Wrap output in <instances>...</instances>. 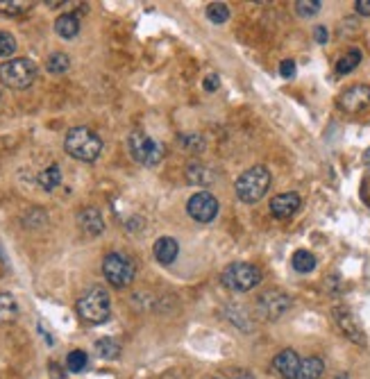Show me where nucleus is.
Masks as SVG:
<instances>
[{"label": "nucleus", "mask_w": 370, "mask_h": 379, "mask_svg": "<svg viewBox=\"0 0 370 379\" xmlns=\"http://www.w3.org/2000/svg\"><path fill=\"white\" fill-rule=\"evenodd\" d=\"M86 364H89V357H86V352H82V350H73V352L66 357V368L71 373H82Z\"/></svg>", "instance_id": "nucleus-25"}, {"label": "nucleus", "mask_w": 370, "mask_h": 379, "mask_svg": "<svg viewBox=\"0 0 370 379\" xmlns=\"http://www.w3.org/2000/svg\"><path fill=\"white\" fill-rule=\"evenodd\" d=\"M95 352H98L103 359H116L121 354V345L114 341V338H98V341H95Z\"/></svg>", "instance_id": "nucleus-23"}, {"label": "nucleus", "mask_w": 370, "mask_h": 379, "mask_svg": "<svg viewBox=\"0 0 370 379\" xmlns=\"http://www.w3.org/2000/svg\"><path fill=\"white\" fill-rule=\"evenodd\" d=\"M270 187V173L266 166H252L246 173H241V178L237 180V196L241 202H257L266 196V191Z\"/></svg>", "instance_id": "nucleus-3"}, {"label": "nucleus", "mask_w": 370, "mask_h": 379, "mask_svg": "<svg viewBox=\"0 0 370 379\" xmlns=\"http://www.w3.org/2000/svg\"><path fill=\"white\" fill-rule=\"evenodd\" d=\"M18 316V305L14 295L9 293H0V323H9Z\"/></svg>", "instance_id": "nucleus-20"}, {"label": "nucleus", "mask_w": 370, "mask_h": 379, "mask_svg": "<svg viewBox=\"0 0 370 379\" xmlns=\"http://www.w3.org/2000/svg\"><path fill=\"white\" fill-rule=\"evenodd\" d=\"M187 180L204 187V184H209V180H211V171L207 166H200V164H191L187 168Z\"/></svg>", "instance_id": "nucleus-24"}, {"label": "nucleus", "mask_w": 370, "mask_h": 379, "mask_svg": "<svg viewBox=\"0 0 370 379\" xmlns=\"http://www.w3.org/2000/svg\"><path fill=\"white\" fill-rule=\"evenodd\" d=\"M207 18L211 23H216V25H223L230 18V7L227 5H223V3H211L207 7Z\"/></svg>", "instance_id": "nucleus-26"}, {"label": "nucleus", "mask_w": 370, "mask_h": 379, "mask_svg": "<svg viewBox=\"0 0 370 379\" xmlns=\"http://www.w3.org/2000/svg\"><path fill=\"white\" fill-rule=\"evenodd\" d=\"M64 150L77 161H95L103 152V139L89 128H73L66 132Z\"/></svg>", "instance_id": "nucleus-1"}, {"label": "nucleus", "mask_w": 370, "mask_h": 379, "mask_svg": "<svg viewBox=\"0 0 370 379\" xmlns=\"http://www.w3.org/2000/svg\"><path fill=\"white\" fill-rule=\"evenodd\" d=\"M296 9H298V14L300 16H314V14H318L320 9H323V3L320 0H298L296 3Z\"/></svg>", "instance_id": "nucleus-28"}, {"label": "nucleus", "mask_w": 370, "mask_h": 379, "mask_svg": "<svg viewBox=\"0 0 370 379\" xmlns=\"http://www.w3.org/2000/svg\"><path fill=\"white\" fill-rule=\"evenodd\" d=\"M291 307V298L282 291H266L257 298V314L266 320H277Z\"/></svg>", "instance_id": "nucleus-8"}, {"label": "nucleus", "mask_w": 370, "mask_h": 379, "mask_svg": "<svg viewBox=\"0 0 370 379\" xmlns=\"http://www.w3.org/2000/svg\"><path fill=\"white\" fill-rule=\"evenodd\" d=\"M77 222H80V230L84 232V234H89V237H98V234H103V230H105L103 213L95 207H86L84 211H80Z\"/></svg>", "instance_id": "nucleus-14"}, {"label": "nucleus", "mask_w": 370, "mask_h": 379, "mask_svg": "<svg viewBox=\"0 0 370 379\" xmlns=\"http://www.w3.org/2000/svg\"><path fill=\"white\" fill-rule=\"evenodd\" d=\"M355 7H357V12H359V14L370 16V0H357Z\"/></svg>", "instance_id": "nucleus-32"}, {"label": "nucleus", "mask_w": 370, "mask_h": 379, "mask_svg": "<svg viewBox=\"0 0 370 379\" xmlns=\"http://www.w3.org/2000/svg\"><path fill=\"white\" fill-rule=\"evenodd\" d=\"M37 77V64L27 57H16L0 64V82L9 89H27Z\"/></svg>", "instance_id": "nucleus-4"}, {"label": "nucleus", "mask_w": 370, "mask_h": 379, "mask_svg": "<svg viewBox=\"0 0 370 379\" xmlns=\"http://www.w3.org/2000/svg\"><path fill=\"white\" fill-rule=\"evenodd\" d=\"M323 373H325L323 359L307 357V359H303V361H300V371H298V377H296V379H318Z\"/></svg>", "instance_id": "nucleus-16"}, {"label": "nucleus", "mask_w": 370, "mask_h": 379, "mask_svg": "<svg viewBox=\"0 0 370 379\" xmlns=\"http://www.w3.org/2000/svg\"><path fill=\"white\" fill-rule=\"evenodd\" d=\"M338 109H343L345 114H359L364 112L370 105V86L368 84H352L348 86L345 91H341L338 95Z\"/></svg>", "instance_id": "nucleus-9"}, {"label": "nucleus", "mask_w": 370, "mask_h": 379, "mask_svg": "<svg viewBox=\"0 0 370 379\" xmlns=\"http://www.w3.org/2000/svg\"><path fill=\"white\" fill-rule=\"evenodd\" d=\"M130 152L134 161H139L141 166H157V164L164 159V143L154 141L152 137L143 132H132L130 134Z\"/></svg>", "instance_id": "nucleus-7"}, {"label": "nucleus", "mask_w": 370, "mask_h": 379, "mask_svg": "<svg viewBox=\"0 0 370 379\" xmlns=\"http://www.w3.org/2000/svg\"><path fill=\"white\" fill-rule=\"evenodd\" d=\"M55 32L62 39H73L77 32H80V18L75 14H62L55 23Z\"/></svg>", "instance_id": "nucleus-17"}, {"label": "nucleus", "mask_w": 370, "mask_h": 379, "mask_svg": "<svg viewBox=\"0 0 370 379\" xmlns=\"http://www.w3.org/2000/svg\"><path fill=\"white\" fill-rule=\"evenodd\" d=\"M152 255H154V259H157L159 264H164V266L173 264V261L178 259V255H180L178 241H175L173 237H161V239H157V243H154V248H152Z\"/></svg>", "instance_id": "nucleus-15"}, {"label": "nucleus", "mask_w": 370, "mask_h": 379, "mask_svg": "<svg viewBox=\"0 0 370 379\" xmlns=\"http://www.w3.org/2000/svg\"><path fill=\"white\" fill-rule=\"evenodd\" d=\"M77 314H80V318L84 320V323H91V325L105 323L112 314L110 293L100 286L89 288L80 300H77Z\"/></svg>", "instance_id": "nucleus-2"}, {"label": "nucleus", "mask_w": 370, "mask_h": 379, "mask_svg": "<svg viewBox=\"0 0 370 379\" xmlns=\"http://www.w3.org/2000/svg\"><path fill=\"white\" fill-rule=\"evenodd\" d=\"M334 320H336V325L341 327V332H343L350 341L357 343V345H366L364 329H362V325H359V320L350 314L348 309H334Z\"/></svg>", "instance_id": "nucleus-11"}, {"label": "nucleus", "mask_w": 370, "mask_h": 379, "mask_svg": "<svg viewBox=\"0 0 370 379\" xmlns=\"http://www.w3.org/2000/svg\"><path fill=\"white\" fill-rule=\"evenodd\" d=\"M103 275L107 277V281H110L112 286L125 288L134 281L136 268H134L130 257L119 255V252H112V255H107L103 259Z\"/></svg>", "instance_id": "nucleus-6"}, {"label": "nucleus", "mask_w": 370, "mask_h": 379, "mask_svg": "<svg viewBox=\"0 0 370 379\" xmlns=\"http://www.w3.org/2000/svg\"><path fill=\"white\" fill-rule=\"evenodd\" d=\"M279 73H282V77L291 80V77L296 75V62L293 60H284V62H282V66H279Z\"/></svg>", "instance_id": "nucleus-30"}, {"label": "nucleus", "mask_w": 370, "mask_h": 379, "mask_svg": "<svg viewBox=\"0 0 370 379\" xmlns=\"http://www.w3.org/2000/svg\"><path fill=\"white\" fill-rule=\"evenodd\" d=\"M223 286L230 291H239V293H246L252 291L261 281V270L255 264H246V261H234L230 264L220 275Z\"/></svg>", "instance_id": "nucleus-5"}, {"label": "nucleus", "mask_w": 370, "mask_h": 379, "mask_svg": "<svg viewBox=\"0 0 370 379\" xmlns=\"http://www.w3.org/2000/svg\"><path fill=\"white\" fill-rule=\"evenodd\" d=\"M291 261H293V268L298 273H311V270L316 268V257L307 250H298Z\"/></svg>", "instance_id": "nucleus-22"}, {"label": "nucleus", "mask_w": 370, "mask_h": 379, "mask_svg": "<svg viewBox=\"0 0 370 379\" xmlns=\"http://www.w3.org/2000/svg\"><path fill=\"white\" fill-rule=\"evenodd\" d=\"M300 205H303V200L298 193H279L270 200V213L279 220H286L300 209Z\"/></svg>", "instance_id": "nucleus-12"}, {"label": "nucleus", "mask_w": 370, "mask_h": 379, "mask_svg": "<svg viewBox=\"0 0 370 379\" xmlns=\"http://www.w3.org/2000/svg\"><path fill=\"white\" fill-rule=\"evenodd\" d=\"M300 361L303 359L298 357L296 350H282V352L272 359V368L282 379H296L300 371Z\"/></svg>", "instance_id": "nucleus-13"}, {"label": "nucleus", "mask_w": 370, "mask_h": 379, "mask_svg": "<svg viewBox=\"0 0 370 379\" xmlns=\"http://www.w3.org/2000/svg\"><path fill=\"white\" fill-rule=\"evenodd\" d=\"M218 86H220V77L216 73H211V75L204 77V91H216Z\"/></svg>", "instance_id": "nucleus-31"}, {"label": "nucleus", "mask_w": 370, "mask_h": 379, "mask_svg": "<svg viewBox=\"0 0 370 379\" xmlns=\"http://www.w3.org/2000/svg\"><path fill=\"white\" fill-rule=\"evenodd\" d=\"M336 379H348V375H338Z\"/></svg>", "instance_id": "nucleus-36"}, {"label": "nucleus", "mask_w": 370, "mask_h": 379, "mask_svg": "<svg viewBox=\"0 0 370 379\" xmlns=\"http://www.w3.org/2000/svg\"><path fill=\"white\" fill-rule=\"evenodd\" d=\"M16 53V39L9 32H0V57H12Z\"/></svg>", "instance_id": "nucleus-29"}, {"label": "nucleus", "mask_w": 370, "mask_h": 379, "mask_svg": "<svg viewBox=\"0 0 370 379\" xmlns=\"http://www.w3.org/2000/svg\"><path fill=\"white\" fill-rule=\"evenodd\" d=\"M364 161H366V166L370 168V148L366 150V154H364Z\"/></svg>", "instance_id": "nucleus-35"}, {"label": "nucleus", "mask_w": 370, "mask_h": 379, "mask_svg": "<svg viewBox=\"0 0 370 379\" xmlns=\"http://www.w3.org/2000/svg\"><path fill=\"white\" fill-rule=\"evenodd\" d=\"M187 211L193 220L198 222H211L218 213V200L211 196L209 191H200L196 196H191Z\"/></svg>", "instance_id": "nucleus-10"}, {"label": "nucleus", "mask_w": 370, "mask_h": 379, "mask_svg": "<svg viewBox=\"0 0 370 379\" xmlns=\"http://www.w3.org/2000/svg\"><path fill=\"white\" fill-rule=\"evenodd\" d=\"M48 371H51V377L53 379H62L64 377V371L57 364H51V368H48Z\"/></svg>", "instance_id": "nucleus-34"}, {"label": "nucleus", "mask_w": 370, "mask_h": 379, "mask_svg": "<svg viewBox=\"0 0 370 379\" xmlns=\"http://www.w3.org/2000/svg\"><path fill=\"white\" fill-rule=\"evenodd\" d=\"M359 62H362V51H357V48H350V51L338 60L336 73H338V75H345V73H350V71H355L357 66H359Z\"/></svg>", "instance_id": "nucleus-18"}, {"label": "nucleus", "mask_w": 370, "mask_h": 379, "mask_svg": "<svg viewBox=\"0 0 370 379\" xmlns=\"http://www.w3.org/2000/svg\"><path fill=\"white\" fill-rule=\"evenodd\" d=\"M62 182V168L53 164V166H48L41 175H39V184H41V189L46 191H53L55 187H60Z\"/></svg>", "instance_id": "nucleus-19"}, {"label": "nucleus", "mask_w": 370, "mask_h": 379, "mask_svg": "<svg viewBox=\"0 0 370 379\" xmlns=\"http://www.w3.org/2000/svg\"><path fill=\"white\" fill-rule=\"evenodd\" d=\"M46 69H48V73H53V75H62V73H66L68 69H71V60H68V55H64V53H53L46 60Z\"/></svg>", "instance_id": "nucleus-21"}, {"label": "nucleus", "mask_w": 370, "mask_h": 379, "mask_svg": "<svg viewBox=\"0 0 370 379\" xmlns=\"http://www.w3.org/2000/svg\"><path fill=\"white\" fill-rule=\"evenodd\" d=\"M314 34H316V41H318V44H327V30H325L323 25H318Z\"/></svg>", "instance_id": "nucleus-33"}, {"label": "nucleus", "mask_w": 370, "mask_h": 379, "mask_svg": "<svg viewBox=\"0 0 370 379\" xmlns=\"http://www.w3.org/2000/svg\"><path fill=\"white\" fill-rule=\"evenodd\" d=\"M27 9H30V3H23V0H0V14L18 16Z\"/></svg>", "instance_id": "nucleus-27"}]
</instances>
